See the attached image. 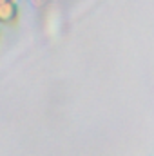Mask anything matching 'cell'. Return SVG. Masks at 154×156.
Returning a JSON list of instances; mask_svg holds the SVG:
<instances>
[{"mask_svg": "<svg viewBox=\"0 0 154 156\" xmlns=\"http://www.w3.org/2000/svg\"><path fill=\"white\" fill-rule=\"evenodd\" d=\"M29 4L37 9V11H44L51 5V0H29Z\"/></svg>", "mask_w": 154, "mask_h": 156, "instance_id": "cell-2", "label": "cell"}, {"mask_svg": "<svg viewBox=\"0 0 154 156\" xmlns=\"http://www.w3.org/2000/svg\"><path fill=\"white\" fill-rule=\"evenodd\" d=\"M4 2H9V0H0V4H4Z\"/></svg>", "mask_w": 154, "mask_h": 156, "instance_id": "cell-3", "label": "cell"}, {"mask_svg": "<svg viewBox=\"0 0 154 156\" xmlns=\"http://www.w3.org/2000/svg\"><path fill=\"white\" fill-rule=\"evenodd\" d=\"M20 16V7L16 0L0 4V26H15Z\"/></svg>", "mask_w": 154, "mask_h": 156, "instance_id": "cell-1", "label": "cell"}, {"mask_svg": "<svg viewBox=\"0 0 154 156\" xmlns=\"http://www.w3.org/2000/svg\"><path fill=\"white\" fill-rule=\"evenodd\" d=\"M0 37H2V31H0Z\"/></svg>", "mask_w": 154, "mask_h": 156, "instance_id": "cell-4", "label": "cell"}]
</instances>
